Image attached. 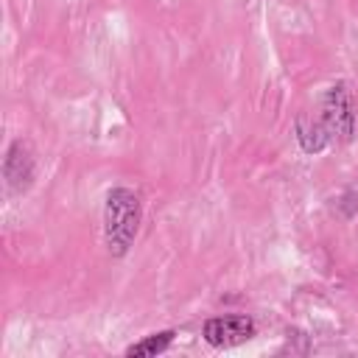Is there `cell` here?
Masks as SVG:
<instances>
[{
    "label": "cell",
    "mask_w": 358,
    "mask_h": 358,
    "mask_svg": "<svg viewBox=\"0 0 358 358\" xmlns=\"http://www.w3.org/2000/svg\"><path fill=\"white\" fill-rule=\"evenodd\" d=\"M143 199L131 187H112L103 201V243L112 257H123L140 229Z\"/></svg>",
    "instance_id": "1"
},
{
    "label": "cell",
    "mask_w": 358,
    "mask_h": 358,
    "mask_svg": "<svg viewBox=\"0 0 358 358\" xmlns=\"http://www.w3.org/2000/svg\"><path fill=\"white\" fill-rule=\"evenodd\" d=\"M316 117L324 126V131L330 134V140H338V143L352 140V134H355V103H352V92L344 81L333 84L322 95V106H319Z\"/></svg>",
    "instance_id": "2"
},
{
    "label": "cell",
    "mask_w": 358,
    "mask_h": 358,
    "mask_svg": "<svg viewBox=\"0 0 358 358\" xmlns=\"http://www.w3.org/2000/svg\"><path fill=\"white\" fill-rule=\"evenodd\" d=\"M257 333L255 319L243 316V313H224V316H213L201 324V336L210 347H235L249 341Z\"/></svg>",
    "instance_id": "3"
},
{
    "label": "cell",
    "mask_w": 358,
    "mask_h": 358,
    "mask_svg": "<svg viewBox=\"0 0 358 358\" xmlns=\"http://www.w3.org/2000/svg\"><path fill=\"white\" fill-rule=\"evenodd\" d=\"M3 176H6V185L11 190H28L34 176H36V159H34V151L25 140H14L8 148H6V157H3Z\"/></svg>",
    "instance_id": "4"
},
{
    "label": "cell",
    "mask_w": 358,
    "mask_h": 358,
    "mask_svg": "<svg viewBox=\"0 0 358 358\" xmlns=\"http://www.w3.org/2000/svg\"><path fill=\"white\" fill-rule=\"evenodd\" d=\"M296 140H299L305 154H319V151H324L333 143L330 134L324 131V126L319 123V117H313V120L299 117L296 120Z\"/></svg>",
    "instance_id": "5"
},
{
    "label": "cell",
    "mask_w": 358,
    "mask_h": 358,
    "mask_svg": "<svg viewBox=\"0 0 358 358\" xmlns=\"http://www.w3.org/2000/svg\"><path fill=\"white\" fill-rule=\"evenodd\" d=\"M173 338H176V330H159V333H151V336H145V338L129 344V347H126V355H129V358L159 355V352H165V350L173 344Z\"/></svg>",
    "instance_id": "6"
}]
</instances>
